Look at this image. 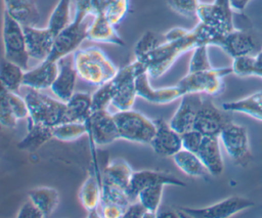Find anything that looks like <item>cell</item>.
Returning a JSON list of instances; mask_svg holds the SVG:
<instances>
[{
    "instance_id": "cell-1",
    "label": "cell",
    "mask_w": 262,
    "mask_h": 218,
    "mask_svg": "<svg viewBox=\"0 0 262 218\" xmlns=\"http://www.w3.org/2000/svg\"><path fill=\"white\" fill-rule=\"evenodd\" d=\"M218 39L219 37L213 31L199 23L182 37L165 41L155 50L137 59L144 63L149 78H159L169 71L174 62L185 52L199 45L216 46Z\"/></svg>"
},
{
    "instance_id": "cell-2",
    "label": "cell",
    "mask_w": 262,
    "mask_h": 218,
    "mask_svg": "<svg viewBox=\"0 0 262 218\" xmlns=\"http://www.w3.org/2000/svg\"><path fill=\"white\" fill-rule=\"evenodd\" d=\"M72 59L78 77L97 87L111 81L119 71L105 52L96 46L78 48Z\"/></svg>"
},
{
    "instance_id": "cell-3",
    "label": "cell",
    "mask_w": 262,
    "mask_h": 218,
    "mask_svg": "<svg viewBox=\"0 0 262 218\" xmlns=\"http://www.w3.org/2000/svg\"><path fill=\"white\" fill-rule=\"evenodd\" d=\"M24 97L29 108V121L51 128L70 122L67 103L58 98L55 99L40 90L30 88Z\"/></svg>"
},
{
    "instance_id": "cell-4",
    "label": "cell",
    "mask_w": 262,
    "mask_h": 218,
    "mask_svg": "<svg viewBox=\"0 0 262 218\" xmlns=\"http://www.w3.org/2000/svg\"><path fill=\"white\" fill-rule=\"evenodd\" d=\"M113 116L117 123L120 139L140 144L150 143L156 133L154 120L132 108L118 111Z\"/></svg>"
},
{
    "instance_id": "cell-5",
    "label": "cell",
    "mask_w": 262,
    "mask_h": 218,
    "mask_svg": "<svg viewBox=\"0 0 262 218\" xmlns=\"http://www.w3.org/2000/svg\"><path fill=\"white\" fill-rule=\"evenodd\" d=\"M145 72L146 67L137 58L119 69L116 76L112 79L116 86L112 105L115 106L117 111H127L133 107L137 97L136 78Z\"/></svg>"
},
{
    "instance_id": "cell-6",
    "label": "cell",
    "mask_w": 262,
    "mask_h": 218,
    "mask_svg": "<svg viewBox=\"0 0 262 218\" xmlns=\"http://www.w3.org/2000/svg\"><path fill=\"white\" fill-rule=\"evenodd\" d=\"M229 74H233L231 67H213L206 71L187 72V74L179 80L177 85L184 93H200L214 96L223 91V78Z\"/></svg>"
},
{
    "instance_id": "cell-7",
    "label": "cell",
    "mask_w": 262,
    "mask_h": 218,
    "mask_svg": "<svg viewBox=\"0 0 262 218\" xmlns=\"http://www.w3.org/2000/svg\"><path fill=\"white\" fill-rule=\"evenodd\" d=\"M196 18L199 23L213 31L219 38L235 29L233 9L229 0H214L211 3L201 2L196 11Z\"/></svg>"
},
{
    "instance_id": "cell-8",
    "label": "cell",
    "mask_w": 262,
    "mask_h": 218,
    "mask_svg": "<svg viewBox=\"0 0 262 218\" xmlns=\"http://www.w3.org/2000/svg\"><path fill=\"white\" fill-rule=\"evenodd\" d=\"M2 41L4 57L27 71L30 57L27 51L24 28L6 12H3Z\"/></svg>"
},
{
    "instance_id": "cell-9",
    "label": "cell",
    "mask_w": 262,
    "mask_h": 218,
    "mask_svg": "<svg viewBox=\"0 0 262 218\" xmlns=\"http://www.w3.org/2000/svg\"><path fill=\"white\" fill-rule=\"evenodd\" d=\"M219 138L227 155L236 166L247 167L254 160L248 130L245 126L231 121L223 128Z\"/></svg>"
},
{
    "instance_id": "cell-10",
    "label": "cell",
    "mask_w": 262,
    "mask_h": 218,
    "mask_svg": "<svg viewBox=\"0 0 262 218\" xmlns=\"http://www.w3.org/2000/svg\"><path fill=\"white\" fill-rule=\"evenodd\" d=\"M252 207H254V202L251 200L241 195H231L207 207H180L179 209L186 215V217L227 218Z\"/></svg>"
},
{
    "instance_id": "cell-11",
    "label": "cell",
    "mask_w": 262,
    "mask_h": 218,
    "mask_svg": "<svg viewBox=\"0 0 262 218\" xmlns=\"http://www.w3.org/2000/svg\"><path fill=\"white\" fill-rule=\"evenodd\" d=\"M229 112L218 107L210 98L204 97L198 111L193 129L204 136H219L223 128L231 122Z\"/></svg>"
},
{
    "instance_id": "cell-12",
    "label": "cell",
    "mask_w": 262,
    "mask_h": 218,
    "mask_svg": "<svg viewBox=\"0 0 262 218\" xmlns=\"http://www.w3.org/2000/svg\"><path fill=\"white\" fill-rule=\"evenodd\" d=\"M216 46L220 47L232 59L243 56H253L262 49L259 40L253 33L236 28L222 36Z\"/></svg>"
},
{
    "instance_id": "cell-13",
    "label": "cell",
    "mask_w": 262,
    "mask_h": 218,
    "mask_svg": "<svg viewBox=\"0 0 262 218\" xmlns=\"http://www.w3.org/2000/svg\"><path fill=\"white\" fill-rule=\"evenodd\" d=\"M88 136L91 143L96 145H107L120 139L113 114L107 110L92 112L88 122Z\"/></svg>"
},
{
    "instance_id": "cell-14",
    "label": "cell",
    "mask_w": 262,
    "mask_h": 218,
    "mask_svg": "<svg viewBox=\"0 0 262 218\" xmlns=\"http://www.w3.org/2000/svg\"><path fill=\"white\" fill-rule=\"evenodd\" d=\"M23 28L29 57L38 61L47 59L52 52L56 35L48 27L26 26Z\"/></svg>"
},
{
    "instance_id": "cell-15",
    "label": "cell",
    "mask_w": 262,
    "mask_h": 218,
    "mask_svg": "<svg viewBox=\"0 0 262 218\" xmlns=\"http://www.w3.org/2000/svg\"><path fill=\"white\" fill-rule=\"evenodd\" d=\"M156 124V133L149 145L152 150L161 157H173L182 148L181 134L175 131L163 118L154 120Z\"/></svg>"
},
{
    "instance_id": "cell-16",
    "label": "cell",
    "mask_w": 262,
    "mask_h": 218,
    "mask_svg": "<svg viewBox=\"0 0 262 218\" xmlns=\"http://www.w3.org/2000/svg\"><path fill=\"white\" fill-rule=\"evenodd\" d=\"M165 184L184 187L186 184L181 179L175 177L172 174L158 171V170H138L134 171L128 186V194L132 202L137 200V194L143 188L154 185V184Z\"/></svg>"
},
{
    "instance_id": "cell-17",
    "label": "cell",
    "mask_w": 262,
    "mask_h": 218,
    "mask_svg": "<svg viewBox=\"0 0 262 218\" xmlns=\"http://www.w3.org/2000/svg\"><path fill=\"white\" fill-rule=\"evenodd\" d=\"M203 98L200 93H185L181 96L180 103L169 121L170 126L179 134L193 129L194 120Z\"/></svg>"
},
{
    "instance_id": "cell-18",
    "label": "cell",
    "mask_w": 262,
    "mask_h": 218,
    "mask_svg": "<svg viewBox=\"0 0 262 218\" xmlns=\"http://www.w3.org/2000/svg\"><path fill=\"white\" fill-rule=\"evenodd\" d=\"M136 91L137 96L154 104H168L177 99H180L184 91L178 86L154 88L149 83L148 74L142 73L136 78Z\"/></svg>"
},
{
    "instance_id": "cell-19",
    "label": "cell",
    "mask_w": 262,
    "mask_h": 218,
    "mask_svg": "<svg viewBox=\"0 0 262 218\" xmlns=\"http://www.w3.org/2000/svg\"><path fill=\"white\" fill-rule=\"evenodd\" d=\"M78 74L75 70L73 59L72 61L68 56L58 60V73L51 85L52 93L61 101L68 102L73 94L76 92V82Z\"/></svg>"
},
{
    "instance_id": "cell-20",
    "label": "cell",
    "mask_w": 262,
    "mask_h": 218,
    "mask_svg": "<svg viewBox=\"0 0 262 218\" xmlns=\"http://www.w3.org/2000/svg\"><path fill=\"white\" fill-rule=\"evenodd\" d=\"M58 73V61L45 59L33 68L25 71L23 86L35 90H44L51 87Z\"/></svg>"
},
{
    "instance_id": "cell-21",
    "label": "cell",
    "mask_w": 262,
    "mask_h": 218,
    "mask_svg": "<svg viewBox=\"0 0 262 218\" xmlns=\"http://www.w3.org/2000/svg\"><path fill=\"white\" fill-rule=\"evenodd\" d=\"M87 40L98 43L113 44L120 47L125 46V41L117 32L115 25L102 14L93 15L92 21L88 25Z\"/></svg>"
},
{
    "instance_id": "cell-22",
    "label": "cell",
    "mask_w": 262,
    "mask_h": 218,
    "mask_svg": "<svg viewBox=\"0 0 262 218\" xmlns=\"http://www.w3.org/2000/svg\"><path fill=\"white\" fill-rule=\"evenodd\" d=\"M4 12L23 27L37 26L41 15L35 0H2Z\"/></svg>"
},
{
    "instance_id": "cell-23",
    "label": "cell",
    "mask_w": 262,
    "mask_h": 218,
    "mask_svg": "<svg viewBox=\"0 0 262 218\" xmlns=\"http://www.w3.org/2000/svg\"><path fill=\"white\" fill-rule=\"evenodd\" d=\"M198 156L212 176H219L224 171V162L221 154L219 136H204L198 150Z\"/></svg>"
},
{
    "instance_id": "cell-24",
    "label": "cell",
    "mask_w": 262,
    "mask_h": 218,
    "mask_svg": "<svg viewBox=\"0 0 262 218\" xmlns=\"http://www.w3.org/2000/svg\"><path fill=\"white\" fill-rule=\"evenodd\" d=\"M53 138L52 128L36 124L28 120V129L24 138L17 143V148L28 152H34Z\"/></svg>"
},
{
    "instance_id": "cell-25",
    "label": "cell",
    "mask_w": 262,
    "mask_h": 218,
    "mask_svg": "<svg viewBox=\"0 0 262 218\" xmlns=\"http://www.w3.org/2000/svg\"><path fill=\"white\" fill-rule=\"evenodd\" d=\"M221 107L229 113H241L262 121V91L254 92L236 100L223 102Z\"/></svg>"
},
{
    "instance_id": "cell-26",
    "label": "cell",
    "mask_w": 262,
    "mask_h": 218,
    "mask_svg": "<svg viewBox=\"0 0 262 218\" xmlns=\"http://www.w3.org/2000/svg\"><path fill=\"white\" fill-rule=\"evenodd\" d=\"M129 0H91V14L104 15L115 26L127 15Z\"/></svg>"
},
{
    "instance_id": "cell-27",
    "label": "cell",
    "mask_w": 262,
    "mask_h": 218,
    "mask_svg": "<svg viewBox=\"0 0 262 218\" xmlns=\"http://www.w3.org/2000/svg\"><path fill=\"white\" fill-rule=\"evenodd\" d=\"M78 198L80 204L87 212L99 208L101 201V179L98 174L90 173L88 175L78 190Z\"/></svg>"
},
{
    "instance_id": "cell-28",
    "label": "cell",
    "mask_w": 262,
    "mask_h": 218,
    "mask_svg": "<svg viewBox=\"0 0 262 218\" xmlns=\"http://www.w3.org/2000/svg\"><path fill=\"white\" fill-rule=\"evenodd\" d=\"M66 103L70 122H80L88 125L92 113V96L89 92H75Z\"/></svg>"
},
{
    "instance_id": "cell-29",
    "label": "cell",
    "mask_w": 262,
    "mask_h": 218,
    "mask_svg": "<svg viewBox=\"0 0 262 218\" xmlns=\"http://www.w3.org/2000/svg\"><path fill=\"white\" fill-rule=\"evenodd\" d=\"M28 199L36 205L43 217L50 216L59 204V193L51 186H38L30 189Z\"/></svg>"
},
{
    "instance_id": "cell-30",
    "label": "cell",
    "mask_w": 262,
    "mask_h": 218,
    "mask_svg": "<svg viewBox=\"0 0 262 218\" xmlns=\"http://www.w3.org/2000/svg\"><path fill=\"white\" fill-rule=\"evenodd\" d=\"M134 170L130 164L123 159L110 161L103 169L102 179L118 185L128 192V186Z\"/></svg>"
},
{
    "instance_id": "cell-31",
    "label": "cell",
    "mask_w": 262,
    "mask_h": 218,
    "mask_svg": "<svg viewBox=\"0 0 262 218\" xmlns=\"http://www.w3.org/2000/svg\"><path fill=\"white\" fill-rule=\"evenodd\" d=\"M176 167L185 175L190 177H205L210 175L198 154L181 148L173 157Z\"/></svg>"
},
{
    "instance_id": "cell-32",
    "label": "cell",
    "mask_w": 262,
    "mask_h": 218,
    "mask_svg": "<svg viewBox=\"0 0 262 218\" xmlns=\"http://www.w3.org/2000/svg\"><path fill=\"white\" fill-rule=\"evenodd\" d=\"M25 70L18 64L6 59H0V83L9 91L18 92L23 86Z\"/></svg>"
},
{
    "instance_id": "cell-33",
    "label": "cell",
    "mask_w": 262,
    "mask_h": 218,
    "mask_svg": "<svg viewBox=\"0 0 262 218\" xmlns=\"http://www.w3.org/2000/svg\"><path fill=\"white\" fill-rule=\"evenodd\" d=\"M52 134L53 138L59 141H74L88 134V125L80 122H64L52 127Z\"/></svg>"
},
{
    "instance_id": "cell-34",
    "label": "cell",
    "mask_w": 262,
    "mask_h": 218,
    "mask_svg": "<svg viewBox=\"0 0 262 218\" xmlns=\"http://www.w3.org/2000/svg\"><path fill=\"white\" fill-rule=\"evenodd\" d=\"M165 186L166 185L162 183L154 184L143 188L137 194V201H139L147 211L154 215V217H157L158 215Z\"/></svg>"
},
{
    "instance_id": "cell-35",
    "label": "cell",
    "mask_w": 262,
    "mask_h": 218,
    "mask_svg": "<svg viewBox=\"0 0 262 218\" xmlns=\"http://www.w3.org/2000/svg\"><path fill=\"white\" fill-rule=\"evenodd\" d=\"M72 0H58L52 10L47 27L56 35L71 21Z\"/></svg>"
},
{
    "instance_id": "cell-36",
    "label": "cell",
    "mask_w": 262,
    "mask_h": 218,
    "mask_svg": "<svg viewBox=\"0 0 262 218\" xmlns=\"http://www.w3.org/2000/svg\"><path fill=\"white\" fill-rule=\"evenodd\" d=\"M117 204L127 208L132 203L127 190L101 178V201L100 204Z\"/></svg>"
},
{
    "instance_id": "cell-37",
    "label": "cell",
    "mask_w": 262,
    "mask_h": 218,
    "mask_svg": "<svg viewBox=\"0 0 262 218\" xmlns=\"http://www.w3.org/2000/svg\"><path fill=\"white\" fill-rule=\"evenodd\" d=\"M165 41L166 40L164 34H158L152 31H146L144 34L141 35V37L135 44V58H139L148 54L157 47H159L161 44H163Z\"/></svg>"
},
{
    "instance_id": "cell-38",
    "label": "cell",
    "mask_w": 262,
    "mask_h": 218,
    "mask_svg": "<svg viewBox=\"0 0 262 218\" xmlns=\"http://www.w3.org/2000/svg\"><path fill=\"white\" fill-rule=\"evenodd\" d=\"M115 92H116V86L113 80L98 86V88L91 94L92 112L107 110V107L112 104Z\"/></svg>"
},
{
    "instance_id": "cell-39",
    "label": "cell",
    "mask_w": 262,
    "mask_h": 218,
    "mask_svg": "<svg viewBox=\"0 0 262 218\" xmlns=\"http://www.w3.org/2000/svg\"><path fill=\"white\" fill-rule=\"evenodd\" d=\"M9 93L10 91L0 83V126L5 128H15L18 121L12 113Z\"/></svg>"
},
{
    "instance_id": "cell-40",
    "label": "cell",
    "mask_w": 262,
    "mask_h": 218,
    "mask_svg": "<svg viewBox=\"0 0 262 218\" xmlns=\"http://www.w3.org/2000/svg\"><path fill=\"white\" fill-rule=\"evenodd\" d=\"M232 73L238 77H260L262 78V67L256 64L253 56H243L232 59Z\"/></svg>"
},
{
    "instance_id": "cell-41",
    "label": "cell",
    "mask_w": 262,
    "mask_h": 218,
    "mask_svg": "<svg viewBox=\"0 0 262 218\" xmlns=\"http://www.w3.org/2000/svg\"><path fill=\"white\" fill-rule=\"evenodd\" d=\"M208 47V45H199L192 49V54L188 63V72H200L213 68L210 61Z\"/></svg>"
},
{
    "instance_id": "cell-42",
    "label": "cell",
    "mask_w": 262,
    "mask_h": 218,
    "mask_svg": "<svg viewBox=\"0 0 262 218\" xmlns=\"http://www.w3.org/2000/svg\"><path fill=\"white\" fill-rule=\"evenodd\" d=\"M200 3V0H167V4L173 11L189 18L196 17Z\"/></svg>"
},
{
    "instance_id": "cell-43",
    "label": "cell",
    "mask_w": 262,
    "mask_h": 218,
    "mask_svg": "<svg viewBox=\"0 0 262 218\" xmlns=\"http://www.w3.org/2000/svg\"><path fill=\"white\" fill-rule=\"evenodd\" d=\"M203 139H204V135L200 131L195 129L188 130L181 134L182 148L196 154L203 142Z\"/></svg>"
},
{
    "instance_id": "cell-44",
    "label": "cell",
    "mask_w": 262,
    "mask_h": 218,
    "mask_svg": "<svg viewBox=\"0 0 262 218\" xmlns=\"http://www.w3.org/2000/svg\"><path fill=\"white\" fill-rule=\"evenodd\" d=\"M10 101H11V107L12 113L17 121L28 119L29 117V108L26 102L25 97L20 96L18 92L10 91Z\"/></svg>"
},
{
    "instance_id": "cell-45",
    "label": "cell",
    "mask_w": 262,
    "mask_h": 218,
    "mask_svg": "<svg viewBox=\"0 0 262 218\" xmlns=\"http://www.w3.org/2000/svg\"><path fill=\"white\" fill-rule=\"evenodd\" d=\"M123 217L144 218V217H154V215L151 213H149L147 211V209L139 201L136 200L127 206Z\"/></svg>"
},
{
    "instance_id": "cell-46",
    "label": "cell",
    "mask_w": 262,
    "mask_h": 218,
    "mask_svg": "<svg viewBox=\"0 0 262 218\" xmlns=\"http://www.w3.org/2000/svg\"><path fill=\"white\" fill-rule=\"evenodd\" d=\"M17 218H43L42 213L36 205L29 199L18 209L16 213Z\"/></svg>"
},
{
    "instance_id": "cell-47",
    "label": "cell",
    "mask_w": 262,
    "mask_h": 218,
    "mask_svg": "<svg viewBox=\"0 0 262 218\" xmlns=\"http://www.w3.org/2000/svg\"><path fill=\"white\" fill-rule=\"evenodd\" d=\"M125 209L117 204H100V214L104 218H121L124 216Z\"/></svg>"
},
{
    "instance_id": "cell-48",
    "label": "cell",
    "mask_w": 262,
    "mask_h": 218,
    "mask_svg": "<svg viewBox=\"0 0 262 218\" xmlns=\"http://www.w3.org/2000/svg\"><path fill=\"white\" fill-rule=\"evenodd\" d=\"M230 5L235 12H243L247 5L252 1V0H229Z\"/></svg>"
},
{
    "instance_id": "cell-49",
    "label": "cell",
    "mask_w": 262,
    "mask_h": 218,
    "mask_svg": "<svg viewBox=\"0 0 262 218\" xmlns=\"http://www.w3.org/2000/svg\"><path fill=\"white\" fill-rule=\"evenodd\" d=\"M254 60H255L256 64L262 67V49L257 54L254 55Z\"/></svg>"
}]
</instances>
